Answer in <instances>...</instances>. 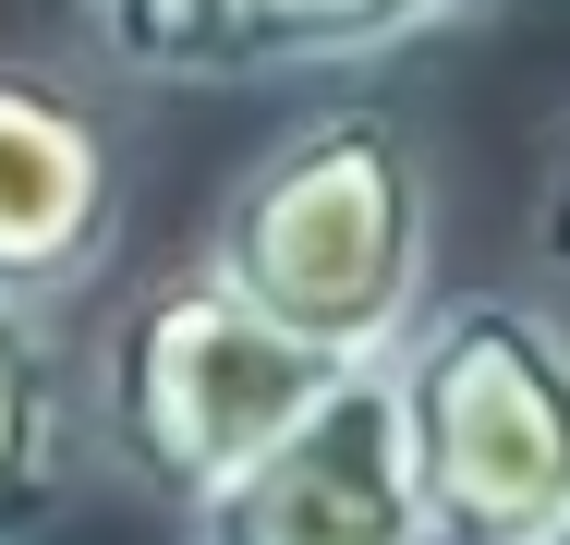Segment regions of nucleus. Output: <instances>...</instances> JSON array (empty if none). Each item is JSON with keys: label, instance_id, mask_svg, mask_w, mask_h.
Here are the masks:
<instances>
[{"label": "nucleus", "instance_id": "6e6552de", "mask_svg": "<svg viewBox=\"0 0 570 545\" xmlns=\"http://www.w3.org/2000/svg\"><path fill=\"white\" fill-rule=\"evenodd\" d=\"M547 255L570 267V158H559V182H547Z\"/></svg>", "mask_w": 570, "mask_h": 545}, {"label": "nucleus", "instance_id": "39448f33", "mask_svg": "<svg viewBox=\"0 0 570 545\" xmlns=\"http://www.w3.org/2000/svg\"><path fill=\"white\" fill-rule=\"evenodd\" d=\"M498 0H86L121 73L207 86V73H279V61H376L438 24H473Z\"/></svg>", "mask_w": 570, "mask_h": 545}, {"label": "nucleus", "instance_id": "f257e3e1", "mask_svg": "<svg viewBox=\"0 0 570 545\" xmlns=\"http://www.w3.org/2000/svg\"><path fill=\"white\" fill-rule=\"evenodd\" d=\"M425 242H438L425 146L389 109H316L230 182L207 267L304 351L376 364L425 316Z\"/></svg>", "mask_w": 570, "mask_h": 545}, {"label": "nucleus", "instance_id": "423d86ee", "mask_svg": "<svg viewBox=\"0 0 570 545\" xmlns=\"http://www.w3.org/2000/svg\"><path fill=\"white\" fill-rule=\"evenodd\" d=\"M110 230H121V158L98 109L37 73H0V291L12 304L73 291L110 255Z\"/></svg>", "mask_w": 570, "mask_h": 545}, {"label": "nucleus", "instance_id": "1a4fd4ad", "mask_svg": "<svg viewBox=\"0 0 570 545\" xmlns=\"http://www.w3.org/2000/svg\"><path fill=\"white\" fill-rule=\"evenodd\" d=\"M547 545H570V509H559V522H547Z\"/></svg>", "mask_w": 570, "mask_h": 545}, {"label": "nucleus", "instance_id": "7ed1b4c3", "mask_svg": "<svg viewBox=\"0 0 570 545\" xmlns=\"http://www.w3.org/2000/svg\"><path fill=\"white\" fill-rule=\"evenodd\" d=\"M328 376L341 364L304 351L292 327H267L219 267H170L158 291L121 304L110 351H98V436H110V460L146 497L195 509L230 460H255Z\"/></svg>", "mask_w": 570, "mask_h": 545}, {"label": "nucleus", "instance_id": "f03ea898", "mask_svg": "<svg viewBox=\"0 0 570 545\" xmlns=\"http://www.w3.org/2000/svg\"><path fill=\"white\" fill-rule=\"evenodd\" d=\"M425 545H547L570 509V316L522 291L425 304L389 351Z\"/></svg>", "mask_w": 570, "mask_h": 545}, {"label": "nucleus", "instance_id": "20e7f679", "mask_svg": "<svg viewBox=\"0 0 570 545\" xmlns=\"http://www.w3.org/2000/svg\"><path fill=\"white\" fill-rule=\"evenodd\" d=\"M183 522H195V545H425L389 364H341L255 460H230Z\"/></svg>", "mask_w": 570, "mask_h": 545}, {"label": "nucleus", "instance_id": "0eeeda50", "mask_svg": "<svg viewBox=\"0 0 570 545\" xmlns=\"http://www.w3.org/2000/svg\"><path fill=\"white\" fill-rule=\"evenodd\" d=\"M73 485V388H61V339L37 304L0 291V545H37Z\"/></svg>", "mask_w": 570, "mask_h": 545}]
</instances>
